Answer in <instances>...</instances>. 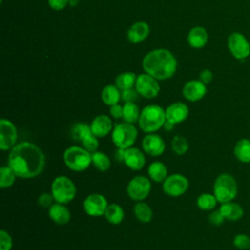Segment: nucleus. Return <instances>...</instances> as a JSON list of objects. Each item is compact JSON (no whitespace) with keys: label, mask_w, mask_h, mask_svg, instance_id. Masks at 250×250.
<instances>
[{"label":"nucleus","mask_w":250,"mask_h":250,"mask_svg":"<svg viewBox=\"0 0 250 250\" xmlns=\"http://www.w3.org/2000/svg\"><path fill=\"white\" fill-rule=\"evenodd\" d=\"M8 165L19 178H35L44 169L45 155L36 145L30 142H21L11 149Z\"/></svg>","instance_id":"f257e3e1"},{"label":"nucleus","mask_w":250,"mask_h":250,"mask_svg":"<svg viewBox=\"0 0 250 250\" xmlns=\"http://www.w3.org/2000/svg\"><path fill=\"white\" fill-rule=\"evenodd\" d=\"M145 71L158 80L170 78L176 71L175 57L167 50L158 49L149 52L143 60Z\"/></svg>","instance_id":"f03ea898"},{"label":"nucleus","mask_w":250,"mask_h":250,"mask_svg":"<svg viewBox=\"0 0 250 250\" xmlns=\"http://www.w3.org/2000/svg\"><path fill=\"white\" fill-rule=\"evenodd\" d=\"M165 121V110L159 105L149 104L142 109L138 123L143 132L149 134L161 129Z\"/></svg>","instance_id":"7ed1b4c3"},{"label":"nucleus","mask_w":250,"mask_h":250,"mask_svg":"<svg viewBox=\"0 0 250 250\" xmlns=\"http://www.w3.org/2000/svg\"><path fill=\"white\" fill-rule=\"evenodd\" d=\"M238 192V187L234 177L228 173L220 174L213 186V193L218 202L227 203L232 201Z\"/></svg>","instance_id":"20e7f679"},{"label":"nucleus","mask_w":250,"mask_h":250,"mask_svg":"<svg viewBox=\"0 0 250 250\" xmlns=\"http://www.w3.org/2000/svg\"><path fill=\"white\" fill-rule=\"evenodd\" d=\"M63 161L71 171L83 172L92 164V153L83 146H72L64 150Z\"/></svg>","instance_id":"39448f33"},{"label":"nucleus","mask_w":250,"mask_h":250,"mask_svg":"<svg viewBox=\"0 0 250 250\" xmlns=\"http://www.w3.org/2000/svg\"><path fill=\"white\" fill-rule=\"evenodd\" d=\"M51 193L56 202L67 204L71 202L76 195V186L68 177L58 176L51 185Z\"/></svg>","instance_id":"423d86ee"},{"label":"nucleus","mask_w":250,"mask_h":250,"mask_svg":"<svg viewBox=\"0 0 250 250\" xmlns=\"http://www.w3.org/2000/svg\"><path fill=\"white\" fill-rule=\"evenodd\" d=\"M138 137V130L132 124L128 122H122L115 124L111 132V140L116 147L129 148L131 147Z\"/></svg>","instance_id":"0eeeda50"},{"label":"nucleus","mask_w":250,"mask_h":250,"mask_svg":"<svg viewBox=\"0 0 250 250\" xmlns=\"http://www.w3.org/2000/svg\"><path fill=\"white\" fill-rule=\"evenodd\" d=\"M151 189V183L146 176H136L130 180L127 185V194L135 201H143L146 199Z\"/></svg>","instance_id":"6e6552de"},{"label":"nucleus","mask_w":250,"mask_h":250,"mask_svg":"<svg viewBox=\"0 0 250 250\" xmlns=\"http://www.w3.org/2000/svg\"><path fill=\"white\" fill-rule=\"evenodd\" d=\"M189 187V182L187 177L182 174L169 175L162 183L163 191L172 197H178L187 192Z\"/></svg>","instance_id":"1a4fd4ad"},{"label":"nucleus","mask_w":250,"mask_h":250,"mask_svg":"<svg viewBox=\"0 0 250 250\" xmlns=\"http://www.w3.org/2000/svg\"><path fill=\"white\" fill-rule=\"evenodd\" d=\"M228 47L231 55L237 60H244L250 55V44L240 32H232L229 36Z\"/></svg>","instance_id":"9d476101"},{"label":"nucleus","mask_w":250,"mask_h":250,"mask_svg":"<svg viewBox=\"0 0 250 250\" xmlns=\"http://www.w3.org/2000/svg\"><path fill=\"white\" fill-rule=\"evenodd\" d=\"M18 131L15 124L5 118L0 120V148L2 150L12 149L17 144Z\"/></svg>","instance_id":"9b49d317"},{"label":"nucleus","mask_w":250,"mask_h":250,"mask_svg":"<svg viewBox=\"0 0 250 250\" xmlns=\"http://www.w3.org/2000/svg\"><path fill=\"white\" fill-rule=\"evenodd\" d=\"M108 206L106 198L100 193H92L83 201V209L90 217H100L104 215Z\"/></svg>","instance_id":"f8f14e48"},{"label":"nucleus","mask_w":250,"mask_h":250,"mask_svg":"<svg viewBox=\"0 0 250 250\" xmlns=\"http://www.w3.org/2000/svg\"><path fill=\"white\" fill-rule=\"evenodd\" d=\"M135 86L137 92L146 99L155 98L160 90L157 80L147 73L137 76Z\"/></svg>","instance_id":"ddd939ff"},{"label":"nucleus","mask_w":250,"mask_h":250,"mask_svg":"<svg viewBox=\"0 0 250 250\" xmlns=\"http://www.w3.org/2000/svg\"><path fill=\"white\" fill-rule=\"evenodd\" d=\"M143 150L150 156H159L165 150V142L157 134L149 133L146 135L142 141Z\"/></svg>","instance_id":"4468645a"},{"label":"nucleus","mask_w":250,"mask_h":250,"mask_svg":"<svg viewBox=\"0 0 250 250\" xmlns=\"http://www.w3.org/2000/svg\"><path fill=\"white\" fill-rule=\"evenodd\" d=\"M188 112L189 110L186 104L181 102L174 103L165 109L166 120L173 123L174 125L182 123L188 118Z\"/></svg>","instance_id":"2eb2a0df"},{"label":"nucleus","mask_w":250,"mask_h":250,"mask_svg":"<svg viewBox=\"0 0 250 250\" xmlns=\"http://www.w3.org/2000/svg\"><path fill=\"white\" fill-rule=\"evenodd\" d=\"M206 85L200 80H190L183 88L184 97L190 102H197L206 95Z\"/></svg>","instance_id":"dca6fc26"},{"label":"nucleus","mask_w":250,"mask_h":250,"mask_svg":"<svg viewBox=\"0 0 250 250\" xmlns=\"http://www.w3.org/2000/svg\"><path fill=\"white\" fill-rule=\"evenodd\" d=\"M124 163L133 171L142 170L146 164L145 154L138 147H129L125 149Z\"/></svg>","instance_id":"f3484780"},{"label":"nucleus","mask_w":250,"mask_h":250,"mask_svg":"<svg viewBox=\"0 0 250 250\" xmlns=\"http://www.w3.org/2000/svg\"><path fill=\"white\" fill-rule=\"evenodd\" d=\"M90 127L92 133L98 138H104L107 136L109 133L112 132L113 129L111 119L105 114L96 116L92 120Z\"/></svg>","instance_id":"a211bd4d"},{"label":"nucleus","mask_w":250,"mask_h":250,"mask_svg":"<svg viewBox=\"0 0 250 250\" xmlns=\"http://www.w3.org/2000/svg\"><path fill=\"white\" fill-rule=\"evenodd\" d=\"M49 217L58 225H66L71 219V214L65 204L56 202L49 208Z\"/></svg>","instance_id":"6ab92c4d"},{"label":"nucleus","mask_w":250,"mask_h":250,"mask_svg":"<svg viewBox=\"0 0 250 250\" xmlns=\"http://www.w3.org/2000/svg\"><path fill=\"white\" fill-rule=\"evenodd\" d=\"M149 33V27L145 21H138L134 23L128 30L127 36L130 42L140 43L144 41Z\"/></svg>","instance_id":"aec40b11"},{"label":"nucleus","mask_w":250,"mask_h":250,"mask_svg":"<svg viewBox=\"0 0 250 250\" xmlns=\"http://www.w3.org/2000/svg\"><path fill=\"white\" fill-rule=\"evenodd\" d=\"M221 213L223 214L224 218L229 221H238L243 217L244 211L243 208L235 202H227V203H222L221 207L219 208Z\"/></svg>","instance_id":"412c9836"},{"label":"nucleus","mask_w":250,"mask_h":250,"mask_svg":"<svg viewBox=\"0 0 250 250\" xmlns=\"http://www.w3.org/2000/svg\"><path fill=\"white\" fill-rule=\"evenodd\" d=\"M188 41L192 48H195V49L202 48L205 46V44L208 41L207 31L205 30V28L200 26L193 27L188 35Z\"/></svg>","instance_id":"4be33fe9"},{"label":"nucleus","mask_w":250,"mask_h":250,"mask_svg":"<svg viewBox=\"0 0 250 250\" xmlns=\"http://www.w3.org/2000/svg\"><path fill=\"white\" fill-rule=\"evenodd\" d=\"M148 177L156 182V183H163L164 180L168 177V170L164 163L160 161H154L149 164L147 168Z\"/></svg>","instance_id":"5701e85b"},{"label":"nucleus","mask_w":250,"mask_h":250,"mask_svg":"<svg viewBox=\"0 0 250 250\" xmlns=\"http://www.w3.org/2000/svg\"><path fill=\"white\" fill-rule=\"evenodd\" d=\"M233 153L236 159L242 163L250 162V140L240 139L234 146Z\"/></svg>","instance_id":"b1692460"},{"label":"nucleus","mask_w":250,"mask_h":250,"mask_svg":"<svg viewBox=\"0 0 250 250\" xmlns=\"http://www.w3.org/2000/svg\"><path fill=\"white\" fill-rule=\"evenodd\" d=\"M104 216L105 217L108 223L112 225H119L124 220L125 213L123 208L119 204L111 203V204H108Z\"/></svg>","instance_id":"393cba45"},{"label":"nucleus","mask_w":250,"mask_h":250,"mask_svg":"<svg viewBox=\"0 0 250 250\" xmlns=\"http://www.w3.org/2000/svg\"><path fill=\"white\" fill-rule=\"evenodd\" d=\"M102 100L107 105H113L118 104L121 99V93L114 85H107L102 91Z\"/></svg>","instance_id":"a878e982"},{"label":"nucleus","mask_w":250,"mask_h":250,"mask_svg":"<svg viewBox=\"0 0 250 250\" xmlns=\"http://www.w3.org/2000/svg\"><path fill=\"white\" fill-rule=\"evenodd\" d=\"M135 217L142 223H148L151 221L153 212L150 206L143 201H138L134 206Z\"/></svg>","instance_id":"bb28decb"},{"label":"nucleus","mask_w":250,"mask_h":250,"mask_svg":"<svg viewBox=\"0 0 250 250\" xmlns=\"http://www.w3.org/2000/svg\"><path fill=\"white\" fill-rule=\"evenodd\" d=\"M140 114H141L140 109L134 102H128L124 104L123 116H122V119L124 120V122L134 124L135 122L139 121Z\"/></svg>","instance_id":"cd10ccee"},{"label":"nucleus","mask_w":250,"mask_h":250,"mask_svg":"<svg viewBox=\"0 0 250 250\" xmlns=\"http://www.w3.org/2000/svg\"><path fill=\"white\" fill-rule=\"evenodd\" d=\"M91 134H93V133L91 131L90 125L83 123V122L75 123L70 129L71 138L75 142H79V143H81L85 138H87Z\"/></svg>","instance_id":"c85d7f7f"},{"label":"nucleus","mask_w":250,"mask_h":250,"mask_svg":"<svg viewBox=\"0 0 250 250\" xmlns=\"http://www.w3.org/2000/svg\"><path fill=\"white\" fill-rule=\"evenodd\" d=\"M92 164L95 168L101 172H105L110 168L111 161L109 157L103 151L92 152Z\"/></svg>","instance_id":"c756f323"},{"label":"nucleus","mask_w":250,"mask_h":250,"mask_svg":"<svg viewBox=\"0 0 250 250\" xmlns=\"http://www.w3.org/2000/svg\"><path fill=\"white\" fill-rule=\"evenodd\" d=\"M218 200L216 196L211 193H202L196 199V205L200 210L212 211L215 209Z\"/></svg>","instance_id":"7c9ffc66"},{"label":"nucleus","mask_w":250,"mask_h":250,"mask_svg":"<svg viewBox=\"0 0 250 250\" xmlns=\"http://www.w3.org/2000/svg\"><path fill=\"white\" fill-rule=\"evenodd\" d=\"M16 178H17L16 173L12 170V168L9 165L2 166L0 168V187H1V188H6L12 187L16 181Z\"/></svg>","instance_id":"2f4dec72"},{"label":"nucleus","mask_w":250,"mask_h":250,"mask_svg":"<svg viewBox=\"0 0 250 250\" xmlns=\"http://www.w3.org/2000/svg\"><path fill=\"white\" fill-rule=\"evenodd\" d=\"M137 77L133 72H124L119 74L115 79V86L120 90L131 89L136 84Z\"/></svg>","instance_id":"473e14b6"},{"label":"nucleus","mask_w":250,"mask_h":250,"mask_svg":"<svg viewBox=\"0 0 250 250\" xmlns=\"http://www.w3.org/2000/svg\"><path fill=\"white\" fill-rule=\"evenodd\" d=\"M171 146L177 155H184L188 150V142L185 137L176 135L171 141Z\"/></svg>","instance_id":"72a5a7b5"},{"label":"nucleus","mask_w":250,"mask_h":250,"mask_svg":"<svg viewBox=\"0 0 250 250\" xmlns=\"http://www.w3.org/2000/svg\"><path fill=\"white\" fill-rule=\"evenodd\" d=\"M82 146L87 149L89 152H95L98 150L99 148V140L98 137H96L94 134L89 135L87 138H85L82 142H81Z\"/></svg>","instance_id":"f704fd0d"},{"label":"nucleus","mask_w":250,"mask_h":250,"mask_svg":"<svg viewBox=\"0 0 250 250\" xmlns=\"http://www.w3.org/2000/svg\"><path fill=\"white\" fill-rule=\"evenodd\" d=\"M233 245L240 250L249 249L250 247V237L247 234L239 233L236 234L233 238Z\"/></svg>","instance_id":"c9c22d12"},{"label":"nucleus","mask_w":250,"mask_h":250,"mask_svg":"<svg viewBox=\"0 0 250 250\" xmlns=\"http://www.w3.org/2000/svg\"><path fill=\"white\" fill-rule=\"evenodd\" d=\"M13 246V239L11 235L5 230H0V250H11Z\"/></svg>","instance_id":"e433bc0d"},{"label":"nucleus","mask_w":250,"mask_h":250,"mask_svg":"<svg viewBox=\"0 0 250 250\" xmlns=\"http://www.w3.org/2000/svg\"><path fill=\"white\" fill-rule=\"evenodd\" d=\"M54 201H55V198L53 194L49 192H43L42 194L39 195L37 199L38 205H40L42 208H48V209L54 204Z\"/></svg>","instance_id":"4c0bfd02"},{"label":"nucleus","mask_w":250,"mask_h":250,"mask_svg":"<svg viewBox=\"0 0 250 250\" xmlns=\"http://www.w3.org/2000/svg\"><path fill=\"white\" fill-rule=\"evenodd\" d=\"M225 220L226 219L224 218L220 210H214L208 216V221L213 226H221Z\"/></svg>","instance_id":"58836bf2"},{"label":"nucleus","mask_w":250,"mask_h":250,"mask_svg":"<svg viewBox=\"0 0 250 250\" xmlns=\"http://www.w3.org/2000/svg\"><path fill=\"white\" fill-rule=\"evenodd\" d=\"M138 92L137 90H133L131 89H126V90H122L121 92V100L124 101L125 103L128 102H135L138 98Z\"/></svg>","instance_id":"ea45409f"},{"label":"nucleus","mask_w":250,"mask_h":250,"mask_svg":"<svg viewBox=\"0 0 250 250\" xmlns=\"http://www.w3.org/2000/svg\"><path fill=\"white\" fill-rule=\"evenodd\" d=\"M109 113H110V115H111L113 118H115V119L122 118V116H123V106H121V105L118 104H113V105H110Z\"/></svg>","instance_id":"a19ab883"},{"label":"nucleus","mask_w":250,"mask_h":250,"mask_svg":"<svg viewBox=\"0 0 250 250\" xmlns=\"http://www.w3.org/2000/svg\"><path fill=\"white\" fill-rule=\"evenodd\" d=\"M212 79H213V73L209 69H204L199 74V80L203 82L205 85L209 84L212 81Z\"/></svg>","instance_id":"79ce46f5"},{"label":"nucleus","mask_w":250,"mask_h":250,"mask_svg":"<svg viewBox=\"0 0 250 250\" xmlns=\"http://www.w3.org/2000/svg\"><path fill=\"white\" fill-rule=\"evenodd\" d=\"M67 3H68V0H49L50 7L57 11L62 10Z\"/></svg>","instance_id":"37998d69"},{"label":"nucleus","mask_w":250,"mask_h":250,"mask_svg":"<svg viewBox=\"0 0 250 250\" xmlns=\"http://www.w3.org/2000/svg\"><path fill=\"white\" fill-rule=\"evenodd\" d=\"M124 155H125L124 148L117 147V149L114 151V159L119 162H124Z\"/></svg>","instance_id":"c03bdc74"},{"label":"nucleus","mask_w":250,"mask_h":250,"mask_svg":"<svg viewBox=\"0 0 250 250\" xmlns=\"http://www.w3.org/2000/svg\"><path fill=\"white\" fill-rule=\"evenodd\" d=\"M174 124L173 123H171V122H169V121H165V123H164V125H163V128L166 130V131H171V130H173V128H174Z\"/></svg>","instance_id":"a18cd8bd"},{"label":"nucleus","mask_w":250,"mask_h":250,"mask_svg":"<svg viewBox=\"0 0 250 250\" xmlns=\"http://www.w3.org/2000/svg\"><path fill=\"white\" fill-rule=\"evenodd\" d=\"M70 6H75L78 3V0H68Z\"/></svg>","instance_id":"49530a36"},{"label":"nucleus","mask_w":250,"mask_h":250,"mask_svg":"<svg viewBox=\"0 0 250 250\" xmlns=\"http://www.w3.org/2000/svg\"><path fill=\"white\" fill-rule=\"evenodd\" d=\"M249 250H250V247H249Z\"/></svg>","instance_id":"de8ad7c7"}]
</instances>
